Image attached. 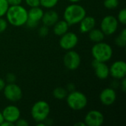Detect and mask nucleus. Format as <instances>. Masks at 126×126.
Instances as JSON below:
<instances>
[{
    "instance_id": "1",
    "label": "nucleus",
    "mask_w": 126,
    "mask_h": 126,
    "mask_svg": "<svg viewBox=\"0 0 126 126\" xmlns=\"http://www.w3.org/2000/svg\"><path fill=\"white\" fill-rule=\"evenodd\" d=\"M6 19L8 24L14 27L25 25L27 20V10L21 4L10 6L6 13Z\"/></svg>"
},
{
    "instance_id": "2",
    "label": "nucleus",
    "mask_w": 126,
    "mask_h": 126,
    "mask_svg": "<svg viewBox=\"0 0 126 126\" xmlns=\"http://www.w3.org/2000/svg\"><path fill=\"white\" fill-rule=\"evenodd\" d=\"M86 16L85 8L78 4L72 3L68 5L63 11V20H65L69 26L75 25Z\"/></svg>"
},
{
    "instance_id": "3",
    "label": "nucleus",
    "mask_w": 126,
    "mask_h": 126,
    "mask_svg": "<svg viewBox=\"0 0 126 126\" xmlns=\"http://www.w3.org/2000/svg\"><path fill=\"white\" fill-rule=\"evenodd\" d=\"M92 55L94 60L106 63L113 55V49L107 43L100 41L95 43L92 48Z\"/></svg>"
},
{
    "instance_id": "4",
    "label": "nucleus",
    "mask_w": 126,
    "mask_h": 126,
    "mask_svg": "<svg viewBox=\"0 0 126 126\" xmlns=\"http://www.w3.org/2000/svg\"><path fill=\"white\" fill-rule=\"evenodd\" d=\"M66 99L69 107L74 111H81L88 104V100L85 94L76 90L69 92Z\"/></svg>"
},
{
    "instance_id": "5",
    "label": "nucleus",
    "mask_w": 126,
    "mask_h": 126,
    "mask_svg": "<svg viewBox=\"0 0 126 126\" xmlns=\"http://www.w3.org/2000/svg\"><path fill=\"white\" fill-rule=\"evenodd\" d=\"M50 113L49 104L44 100H38L35 102L31 109V116L36 122H44Z\"/></svg>"
},
{
    "instance_id": "6",
    "label": "nucleus",
    "mask_w": 126,
    "mask_h": 126,
    "mask_svg": "<svg viewBox=\"0 0 126 126\" xmlns=\"http://www.w3.org/2000/svg\"><path fill=\"white\" fill-rule=\"evenodd\" d=\"M119 22L114 16H106L100 22V30L105 35H111L115 33L118 29Z\"/></svg>"
},
{
    "instance_id": "7",
    "label": "nucleus",
    "mask_w": 126,
    "mask_h": 126,
    "mask_svg": "<svg viewBox=\"0 0 126 126\" xmlns=\"http://www.w3.org/2000/svg\"><path fill=\"white\" fill-rule=\"evenodd\" d=\"M3 93L5 98L10 102H17L22 98V90L20 86L15 83L5 85Z\"/></svg>"
},
{
    "instance_id": "8",
    "label": "nucleus",
    "mask_w": 126,
    "mask_h": 126,
    "mask_svg": "<svg viewBox=\"0 0 126 126\" xmlns=\"http://www.w3.org/2000/svg\"><path fill=\"white\" fill-rule=\"evenodd\" d=\"M44 10L42 8L39 7H30V9L27 11V20L26 22V25L29 28H35L44 15Z\"/></svg>"
},
{
    "instance_id": "9",
    "label": "nucleus",
    "mask_w": 126,
    "mask_h": 126,
    "mask_svg": "<svg viewBox=\"0 0 126 126\" xmlns=\"http://www.w3.org/2000/svg\"><path fill=\"white\" fill-rule=\"evenodd\" d=\"M59 40L60 47L64 50H71L73 49L78 43V35L72 32H66L61 36Z\"/></svg>"
},
{
    "instance_id": "10",
    "label": "nucleus",
    "mask_w": 126,
    "mask_h": 126,
    "mask_svg": "<svg viewBox=\"0 0 126 126\" xmlns=\"http://www.w3.org/2000/svg\"><path fill=\"white\" fill-rule=\"evenodd\" d=\"M81 63L80 55L72 49L68 50L63 57V64L65 67L69 70L77 69Z\"/></svg>"
},
{
    "instance_id": "11",
    "label": "nucleus",
    "mask_w": 126,
    "mask_h": 126,
    "mask_svg": "<svg viewBox=\"0 0 126 126\" xmlns=\"http://www.w3.org/2000/svg\"><path fill=\"white\" fill-rule=\"evenodd\" d=\"M109 75L116 80H121L126 76V63L124 61H116L109 67Z\"/></svg>"
},
{
    "instance_id": "12",
    "label": "nucleus",
    "mask_w": 126,
    "mask_h": 126,
    "mask_svg": "<svg viewBox=\"0 0 126 126\" xmlns=\"http://www.w3.org/2000/svg\"><path fill=\"white\" fill-rule=\"evenodd\" d=\"M86 126H101L104 123V115L97 110L89 111L84 119Z\"/></svg>"
},
{
    "instance_id": "13",
    "label": "nucleus",
    "mask_w": 126,
    "mask_h": 126,
    "mask_svg": "<svg viewBox=\"0 0 126 126\" xmlns=\"http://www.w3.org/2000/svg\"><path fill=\"white\" fill-rule=\"evenodd\" d=\"M2 114L4 120L15 124V123L20 118L21 111L18 107L15 105L7 106L2 111Z\"/></svg>"
},
{
    "instance_id": "14",
    "label": "nucleus",
    "mask_w": 126,
    "mask_h": 126,
    "mask_svg": "<svg viewBox=\"0 0 126 126\" xmlns=\"http://www.w3.org/2000/svg\"><path fill=\"white\" fill-rule=\"evenodd\" d=\"M100 103L106 106L113 105L117 100V93L114 89L108 87L104 89L99 96Z\"/></svg>"
},
{
    "instance_id": "15",
    "label": "nucleus",
    "mask_w": 126,
    "mask_h": 126,
    "mask_svg": "<svg viewBox=\"0 0 126 126\" xmlns=\"http://www.w3.org/2000/svg\"><path fill=\"white\" fill-rule=\"evenodd\" d=\"M92 65L94 68L95 75L100 80H106L109 78V67L104 62H100L96 60H93Z\"/></svg>"
},
{
    "instance_id": "16",
    "label": "nucleus",
    "mask_w": 126,
    "mask_h": 126,
    "mask_svg": "<svg viewBox=\"0 0 126 126\" xmlns=\"http://www.w3.org/2000/svg\"><path fill=\"white\" fill-rule=\"evenodd\" d=\"M59 20L58 13L53 10H49L47 12L44 13L43 17L41 18V21L44 25L47 27H52Z\"/></svg>"
},
{
    "instance_id": "17",
    "label": "nucleus",
    "mask_w": 126,
    "mask_h": 126,
    "mask_svg": "<svg viewBox=\"0 0 126 126\" xmlns=\"http://www.w3.org/2000/svg\"><path fill=\"white\" fill-rule=\"evenodd\" d=\"M80 31L81 33H88L93 28L95 27L96 20L94 17L86 16L80 21Z\"/></svg>"
},
{
    "instance_id": "18",
    "label": "nucleus",
    "mask_w": 126,
    "mask_h": 126,
    "mask_svg": "<svg viewBox=\"0 0 126 126\" xmlns=\"http://www.w3.org/2000/svg\"><path fill=\"white\" fill-rule=\"evenodd\" d=\"M52 27L54 34L58 36H61L69 30V25L65 20H58Z\"/></svg>"
},
{
    "instance_id": "19",
    "label": "nucleus",
    "mask_w": 126,
    "mask_h": 126,
    "mask_svg": "<svg viewBox=\"0 0 126 126\" xmlns=\"http://www.w3.org/2000/svg\"><path fill=\"white\" fill-rule=\"evenodd\" d=\"M89 39L94 43H98L103 41L105 38V34L100 29L93 28L89 32Z\"/></svg>"
},
{
    "instance_id": "20",
    "label": "nucleus",
    "mask_w": 126,
    "mask_h": 126,
    "mask_svg": "<svg viewBox=\"0 0 126 126\" xmlns=\"http://www.w3.org/2000/svg\"><path fill=\"white\" fill-rule=\"evenodd\" d=\"M68 92L66 90V88L63 87H57L55 88L53 92H52V95L55 99L58 100H63L66 99L67 94H68Z\"/></svg>"
},
{
    "instance_id": "21",
    "label": "nucleus",
    "mask_w": 126,
    "mask_h": 126,
    "mask_svg": "<svg viewBox=\"0 0 126 126\" xmlns=\"http://www.w3.org/2000/svg\"><path fill=\"white\" fill-rule=\"evenodd\" d=\"M115 44L120 47H125L126 44V29H123L114 40Z\"/></svg>"
},
{
    "instance_id": "22",
    "label": "nucleus",
    "mask_w": 126,
    "mask_h": 126,
    "mask_svg": "<svg viewBox=\"0 0 126 126\" xmlns=\"http://www.w3.org/2000/svg\"><path fill=\"white\" fill-rule=\"evenodd\" d=\"M59 0H40V5L47 9H52L55 7Z\"/></svg>"
},
{
    "instance_id": "23",
    "label": "nucleus",
    "mask_w": 126,
    "mask_h": 126,
    "mask_svg": "<svg viewBox=\"0 0 126 126\" xmlns=\"http://www.w3.org/2000/svg\"><path fill=\"white\" fill-rule=\"evenodd\" d=\"M119 0H105L103 2L104 7L109 10L116 9L119 6Z\"/></svg>"
},
{
    "instance_id": "24",
    "label": "nucleus",
    "mask_w": 126,
    "mask_h": 126,
    "mask_svg": "<svg viewBox=\"0 0 126 126\" xmlns=\"http://www.w3.org/2000/svg\"><path fill=\"white\" fill-rule=\"evenodd\" d=\"M10 5L7 0H0V17H4L9 8Z\"/></svg>"
},
{
    "instance_id": "25",
    "label": "nucleus",
    "mask_w": 126,
    "mask_h": 126,
    "mask_svg": "<svg viewBox=\"0 0 126 126\" xmlns=\"http://www.w3.org/2000/svg\"><path fill=\"white\" fill-rule=\"evenodd\" d=\"M117 21L119 23L122 24H126V8H123L122 10H120V12L118 13L117 15Z\"/></svg>"
},
{
    "instance_id": "26",
    "label": "nucleus",
    "mask_w": 126,
    "mask_h": 126,
    "mask_svg": "<svg viewBox=\"0 0 126 126\" xmlns=\"http://www.w3.org/2000/svg\"><path fill=\"white\" fill-rule=\"evenodd\" d=\"M8 27V22L7 19L3 17H0V34L4 32Z\"/></svg>"
},
{
    "instance_id": "27",
    "label": "nucleus",
    "mask_w": 126,
    "mask_h": 126,
    "mask_svg": "<svg viewBox=\"0 0 126 126\" xmlns=\"http://www.w3.org/2000/svg\"><path fill=\"white\" fill-rule=\"evenodd\" d=\"M48 34H49V27H47L46 25H43L39 28L38 35L41 37H43V38L46 37Z\"/></svg>"
},
{
    "instance_id": "28",
    "label": "nucleus",
    "mask_w": 126,
    "mask_h": 126,
    "mask_svg": "<svg viewBox=\"0 0 126 126\" xmlns=\"http://www.w3.org/2000/svg\"><path fill=\"white\" fill-rule=\"evenodd\" d=\"M27 5L30 7H35L40 6V0H24Z\"/></svg>"
},
{
    "instance_id": "29",
    "label": "nucleus",
    "mask_w": 126,
    "mask_h": 126,
    "mask_svg": "<svg viewBox=\"0 0 126 126\" xmlns=\"http://www.w3.org/2000/svg\"><path fill=\"white\" fill-rule=\"evenodd\" d=\"M16 80V77L13 73H8L5 77V82H7V83H15Z\"/></svg>"
},
{
    "instance_id": "30",
    "label": "nucleus",
    "mask_w": 126,
    "mask_h": 126,
    "mask_svg": "<svg viewBox=\"0 0 126 126\" xmlns=\"http://www.w3.org/2000/svg\"><path fill=\"white\" fill-rule=\"evenodd\" d=\"M16 126H29V123L28 122L24 120V119H21V117L15 123V124Z\"/></svg>"
},
{
    "instance_id": "31",
    "label": "nucleus",
    "mask_w": 126,
    "mask_h": 126,
    "mask_svg": "<svg viewBox=\"0 0 126 126\" xmlns=\"http://www.w3.org/2000/svg\"><path fill=\"white\" fill-rule=\"evenodd\" d=\"M23 0H7V1L8 2L10 6L12 5H18V4H21Z\"/></svg>"
},
{
    "instance_id": "32",
    "label": "nucleus",
    "mask_w": 126,
    "mask_h": 126,
    "mask_svg": "<svg viewBox=\"0 0 126 126\" xmlns=\"http://www.w3.org/2000/svg\"><path fill=\"white\" fill-rule=\"evenodd\" d=\"M120 88H121V90L123 92H126V78L121 79V81H120Z\"/></svg>"
},
{
    "instance_id": "33",
    "label": "nucleus",
    "mask_w": 126,
    "mask_h": 126,
    "mask_svg": "<svg viewBox=\"0 0 126 126\" xmlns=\"http://www.w3.org/2000/svg\"><path fill=\"white\" fill-rule=\"evenodd\" d=\"M66 90H67V92H73V91H75V84L74 83H69V84H67V86H66Z\"/></svg>"
},
{
    "instance_id": "34",
    "label": "nucleus",
    "mask_w": 126,
    "mask_h": 126,
    "mask_svg": "<svg viewBox=\"0 0 126 126\" xmlns=\"http://www.w3.org/2000/svg\"><path fill=\"white\" fill-rule=\"evenodd\" d=\"M6 85V82L4 79H2L1 78H0V92L3 91L4 86Z\"/></svg>"
},
{
    "instance_id": "35",
    "label": "nucleus",
    "mask_w": 126,
    "mask_h": 126,
    "mask_svg": "<svg viewBox=\"0 0 126 126\" xmlns=\"http://www.w3.org/2000/svg\"><path fill=\"white\" fill-rule=\"evenodd\" d=\"M14 126V124L13 123H10V122H8V121H6V120H4L2 123H1V125L0 126Z\"/></svg>"
},
{
    "instance_id": "36",
    "label": "nucleus",
    "mask_w": 126,
    "mask_h": 126,
    "mask_svg": "<svg viewBox=\"0 0 126 126\" xmlns=\"http://www.w3.org/2000/svg\"><path fill=\"white\" fill-rule=\"evenodd\" d=\"M75 126H86L84 122H79V123H75Z\"/></svg>"
},
{
    "instance_id": "37",
    "label": "nucleus",
    "mask_w": 126,
    "mask_h": 126,
    "mask_svg": "<svg viewBox=\"0 0 126 126\" xmlns=\"http://www.w3.org/2000/svg\"><path fill=\"white\" fill-rule=\"evenodd\" d=\"M4 121V117H3V114L0 111V126L1 125V123Z\"/></svg>"
},
{
    "instance_id": "38",
    "label": "nucleus",
    "mask_w": 126,
    "mask_h": 126,
    "mask_svg": "<svg viewBox=\"0 0 126 126\" xmlns=\"http://www.w3.org/2000/svg\"><path fill=\"white\" fill-rule=\"evenodd\" d=\"M69 2H71V3H78V2H79L80 0H68Z\"/></svg>"
}]
</instances>
